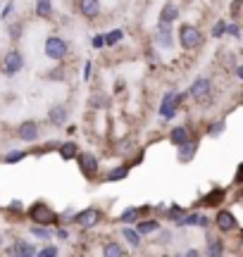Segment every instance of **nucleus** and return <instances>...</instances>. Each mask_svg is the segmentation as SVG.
<instances>
[{
    "instance_id": "f257e3e1",
    "label": "nucleus",
    "mask_w": 243,
    "mask_h": 257,
    "mask_svg": "<svg viewBox=\"0 0 243 257\" xmlns=\"http://www.w3.org/2000/svg\"><path fill=\"white\" fill-rule=\"evenodd\" d=\"M29 219L34 221V224H41V226H50V224L57 221V214L46 202H34V205L29 207Z\"/></svg>"
},
{
    "instance_id": "f03ea898",
    "label": "nucleus",
    "mask_w": 243,
    "mask_h": 257,
    "mask_svg": "<svg viewBox=\"0 0 243 257\" xmlns=\"http://www.w3.org/2000/svg\"><path fill=\"white\" fill-rule=\"evenodd\" d=\"M179 46L184 50H196L203 46V31L193 24H184L179 29Z\"/></svg>"
},
{
    "instance_id": "7ed1b4c3",
    "label": "nucleus",
    "mask_w": 243,
    "mask_h": 257,
    "mask_svg": "<svg viewBox=\"0 0 243 257\" xmlns=\"http://www.w3.org/2000/svg\"><path fill=\"white\" fill-rule=\"evenodd\" d=\"M46 55L50 57V60H65L67 53H69V46H67L65 38L60 36H48L46 38Z\"/></svg>"
},
{
    "instance_id": "20e7f679",
    "label": "nucleus",
    "mask_w": 243,
    "mask_h": 257,
    "mask_svg": "<svg viewBox=\"0 0 243 257\" xmlns=\"http://www.w3.org/2000/svg\"><path fill=\"white\" fill-rule=\"evenodd\" d=\"M72 219H74L81 229H93V226L100 224L103 214H100L98 207H86V210H81V212H74V217H72Z\"/></svg>"
},
{
    "instance_id": "39448f33",
    "label": "nucleus",
    "mask_w": 243,
    "mask_h": 257,
    "mask_svg": "<svg viewBox=\"0 0 243 257\" xmlns=\"http://www.w3.org/2000/svg\"><path fill=\"white\" fill-rule=\"evenodd\" d=\"M181 100H186V93H167V95H165V100H162V105H160V117H165V119H174L177 107L181 105Z\"/></svg>"
},
{
    "instance_id": "423d86ee",
    "label": "nucleus",
    "mask_w": 243,
    "mask_h": 257,
    "mask_svg": "<svg viewBox=\"0 0 243 257\" xmlns=\"http://www.w3.org/2000/svg\"><path fill=\"white\" fill-rule=\"evenodd\" d=\"M74 160L79 162L81 174L88 176V179H91V176H95V174H98V169H100V165H98V157H95L93 153H79Z\"/></svg>"
},
{
    "instance_id": "0eeeda50",
    "label": "nucleus",
    "mask_w": 243,
    "mask_h": 257,
    "mask_svg": "<svg viewBox=\"0 0 243 257\" xmlns=\"http://www.w3.org/2000/svg\"><path fill=\"white\" fill-rule=\"evenodd\" d=\"M22 67H24V55H22L19 50H10L8 55H5V60H3V72H5V76L19 74Z\"/></svg>"
},
{
    "instance_id": "6e6552de",
    "label": "nucleus",
    "mask_w": 243,
    "mask_h": 257,
    "mask_svg": "<svg viewBox=\"0 0 243 257\" xmlns=\"http://www.w3.org/2000/svg\"><path fill=\"white\" fill-rule=\"evenodd\" d=\"M215 226L222 231V233H229V231L238 229L236 214L231 210H219V212H217V217H215Z\"/></svg>"
},
{
    "instance_id": "1a4fd4ad",
    "label": "nucleus",
    "mask_w": 243,
    "mask_h": 257,
    "mask_svg": "<svg viewBox=\"0 0 243 257\" xmlns=\"http://www.w3.org/2000/svg\"><path fill=\"white\" fill-rule=\"evenodd\" d=\"M38 134H41V128H38V124L34 119L22 121V124L17 126V136H19V141H24V143H34V141H38Z\"/></svg>"
},
{
    "instance_id": "9d476101",
    "label": "nucleus",
    "mask_w": 243,
    "mask_h": 257,
    "mask_svg": "<svg viewBox=\"0 0 243 257\" xmlns=\"http://www.w3.org/2000/svg\"><path fill=\"white\" fill-rule=\"evenodd\" d=\"M210 91H212V83H210V79H207V76H198L196 81H193V86H191L188 95H193V98L200 102V100H205L207 95H210Z\"/></svg>"
},
{
    "instance_id": "9b49d317",
    "label": "nucleus",
    "mask_w": 243,
    "mask_h": 257,
    "mask_svg": "<svg viewBox=\"0 0 243 257\" xmlns=\"http://www.w3.org/2000/svg\"><path fill=\"white\" fill-rule=\"evenodd\" d=\"M8 257H36V250L27 240H15L8 248Z\"/></svg>"
},
{
    "instance_id": "f8f14e48",
    "label": "nucleus",
    "mask_w": 243,
    "mask_h": 257,
    "mask_svg": "<svg viewBox=\"0 0 243 257\" xmlns=\"http://www.w3.org/2000/svg\"><path fill=\"white\" fill-rule=\"evenodd\" d=\"M177 224L179 226H203V229H207L210 219H207L203 212H193V214H188V217H179Z\"/></svg>"
},
{
    "instance_id": "ddd939ff",
    "label": "nucleus",
    "mask_w": 243,
    "mask_h": 257,
    "mask_svg": "<svg viewBox=\"0 0 243 257\" xmlns=\"http://www.w3.org/2000/svg\"><path fill=\"white\" fill-rule=\"evenodd\" d=\"M79 12L86 19H95L100 15V0H79Z\"/></svg>"
},
{
    "instance_id": "4468645a",
    "label": "nucleus",
    "mask_w": 243,
    "mask_h": 257,
    "mask_svg": "<svg viewBox=\"0 0 243 257\" xmlns=\"http://www.w3.org/2000/svg\"><path fill=\"white\" fill-rule=\"evenodd\" d=\"M155 41H158V46H162V48H172V24L160 22L158 31H155Z\"/></svg>"
},
{
    "instance_id": "2eb2a0df",
    "label": "nucleus",
    "mask_w": 243,
    "mask_h": 257,
    "mask_svg": "<svg viewBox=\"0 0 243 257\" xmlns=\"http://www.w3.org/2000/svg\"><path fill=\"white\" fill-rule=\"evenodd\" d=\"M48 119H50V124H55V126H65L67 107L65 105H53V107L48 110Z\"/></svg>"
},
{
    "instance_id": "dca6fc26",
    "label": "nucleus",
    "mask_w": 243,
    "mask_h": 257,
    "mask_svg": "<svg viewBox=\"0 0 243 257\" xmlns=\"http://www.w3.org/2000/svg\"><path fill=\"white\" fill-rule=\"evenodd\" d=\"M169 141H172V146H184V143H188L191 141V131H188L186 126H174L172 131H169Z\"/></svg>"
},
{
    "instance_id": "f3484780",
    "label": "nucleus",
    "mask_w": 243,
    "mask_h": 257,
    "mask_svg": "<svg viewBox=\"0 0 243 257\" xmlns=\"http://www.w3.org/2000/svg\"><path fill=\"white\" fill-rule=\"evenodd\" d=\"M198 150V143L191 138L188 143H184V146H179V162H188V160H193V155H196Z\"/></svg>"
},
{
    "instance_id": "a211bd4d",
    "label": "nucleus",
    "mask_w": 243,
    "mask_h": 257,
    "mask_svg": "<svg viewBox=\"0 0 243 257\" xmlns=\"http://www.w3.org/2000/svg\"><path fill=\"white\" fill-rule=\"evenodd\" d=\"M103 257H127V250L117 240H107L103 245Z\"/></svg>"
},
{
    "instance_id": "6ab92c4d",
    "label": "nucleus",
    "mask_w": 243,
    "mask_h": 257,
    "mask_svg": "<svg viewBox=\"0 0 243 257\" xmlns=\"http://www.w3.org/2000/svg\"><path fill=\"white\" fill-rule=\"evenodd\" d=\"M177 17H179V8L174 3H167V5L162 8V12H160V22H165V24L177 22Z\"/></svg>"
},
{
    "instance_id": "aec40b11",
    "label": "nucleus",
    "mask_w": 243,
    "mask_h": 257,
    "mask_svg": "<svg viewBox=\"0 0 243 257\" xmlns=\"http://www.w3.org/2000/svg\"><path fill=\"white\" fill-rule=\"evenodd\" d=\"M224 255V243L219 238H207V257H222Z\"/></svg>"
},
{
    "instance_id": "412c9836",
    "label": "nucleus",
    "mask_w": 243,
    "mask_h": 257,
    "mask_svg": "<svg viewBox=\"0 0 243 257\" xmlns=\"http://www.w3.org/2000/svg\"><path fill=\"white\" fill-rule=\"evenodd\" d=\"M76 155H79V148H76V143L67 141V143H62V146H60V157H62V160H74Z\"/></svg>"
},
{
    "instance_id": "4be33fe9",
    "label": "nucleus",
    "mask_w": 243,
    "mask_h": 257,
    "mask_svg": "<svg viewBox=\"0 0 243 257\" xmlns=\"http://www.w3.org/2000/svg\"><path fill=\"white\" fill-rule=\"evenodd\" d=\"M158 229H160V221L148 219V221H139L136 233H139V236H148V233H153V231H158Z\"/></svg>"
},
{
    "instance_id": "5701e85b",
    "label": "nucleus",
    "mask_w": 243,
    "mask_h": 257,
    "mask_svg": "<svg viewBox=\"0 0 243 257\" xmlns=\"http://www.w3.org/2000/svg\"><path fill=\"white\" fill-rule=\"evenodd\" d=\"M53 15V0H38L36 3V17L48 19Z\"/></svg>"
},
{
    "instance_id": "b1692460",
    "label": "nucleus",
    "mask_w": 243,
    "mask_h": 257,
    "mask_svg": "<svg viewBox=\"0 0 243 257\" xmlns=\"http://www.w3.org/2000/svg\"><path fill=\"white\" fill-rule=\"evenodd\" d=\"M122 236H124V240L129 243L131 248H139V245H141V236L136 233V229H131V226H124Z\"/></svg>"
},
{
    "instance_id": "393cba45",
    "label": "nucleus",
    "mask_w": 243,
    "mask_h": 257,
    "mask_svg": "<svg viewBox=\"0 0 243 257\" xmlns=\"http://www.w3.org/2000/svg\"><path fill=\"white\" fill-rule=\"evenodd\" d=\"M124 176H129V167H114V169H110L107 172V176H105V181H122Z\"/></svg>"
},
{
    "instance_id": "a878e982",
    "label": "nucleus",
    "mask_w": 243,
    "mask_h": 257,
    "mask_svg": "<svg viewBox=\"0 0 243 257\" xmlns=\"http://www.w3.org/2000/svg\"><path fill=\"white\" fill-rule=\"evenodd\" d=\"M139 207H129V210H124L119 214V221L122 224H134V221H139Z\"/></svg>"
},
{
    "instance_id": "bb28decb",
    "label": "nucleus",
    "mask_w": 243,
    "mask_h": 257,
    "mask_svg": "<svg viewBox=\"0 0 243 257\" xmlns=\"http://www.w3.org/2000/svg\"><path fill=\"white\" fill-rule=\"evenodd\" d=\"M31 233L41 240H48L50 236H53V231L48 229V226H41V224H34V226H31Z\"/></svg>"
},
{
    "instance_id": "cd10ccee",
    "label": "nucleus",
    "mask_w": 243,
    "mask_h": 257,
    "mask_svg": "<svg viewBox=\"0 0 243 257\" xmlns=\"http://www.w3.org/2000/svg\"><path fill=\"white\" fill-rule=\"evenodd\" d=\"M24 157H27V153H24V150H10L3 160H5V165H15V162H22Z\"/></svg>"
},
{
    "instance_id": "c85d7f7f",
    "label": "nucleus",
    "mask_w": 243,
    "mask_h": 257,
    "mask_svg": "<svg viewBox=\"0 0 243 257\" xmlns=\"http://www.w3.org/2000/svg\"><path fill=\"white\" fill-rule=\"evenodd\" d=\"M105 46H117L122 38H124V34H122L119 29H114V31H110V34H105Z\"/></svg>"
},
{
    "instance_id": "c756f323",
    "label": "nucleus",
    "mask_w": 243,
    "mask_h": 257,
    "mask_svg": "<svg viewBox=\"0 0 243 257\" xmlns=\"http://www.w3.org/2000/svg\"><path fill=\"white\" fill-rule=\"evenodd\" d=\"M226 24H229V22L219 19L215 27H212V36H215V38H222V36H224V34H226Z\"/></svg>"
},
{
    "instance_id": "7c9ffc66",
    "label": "nucleus",
    "mask_w": 243,
    "mask_h": 257,
    "mask_svg": "<svg viewBox=\"0 0 243 257\" xmlns=\"http://www.w3.org/2000/svg\"><path fill=\"white\" fill-rule=\"evenodd\" d=\"M57 252H60V250H57L55 245H46L41 252H36V257H57Z\"/></svg>"
},
{
    "instance_id": "2f4dec72",
    "label": "nucleus",
    "mask_w": 243,
    "mask_h": 257,
    "mask_svg": "<svg viewBox=\"0 0 243 257\" xmlns=\"http://www.w3.org/2000/svg\"><path fill=\"white\" fill-rule=\"evenodd\" d=\"M222 131H224V119H219L217 124H212V126H210V136H219Z\"/></svg>"
},
{
    "instance_id": "473e14b6",
    "label": "nucleus",
    "mask_w": 243,
    "mask_h": 257,
    "mask_svg": "<svg viewBox=\"0 0 243 257\" xmlns=\"http://www.w3.org/2000/svg\"><path fill=\"white\" fill-rule=\"evenodd\" d=\"M226 34H231V36L238 38V34H241V31H238V24H236V22H231V24H226Z\"/></svg>"
},
{
    "instance_id": "72a5a7b5",
    "label": "nucleus",
    "mask_w": 243,
    "mask_h": 257,
    "mask_svg": "<svg viewBox=\"0 0 243 257\" xmlns=\"http://www.w3.org/2000/svg\"><path fill=\"white\" fill-rule=\"evenodd\" d=\"M105 100H107V98H103V95H95V98H93V105H95V107H107L110 102H105Z\"/></svg>"
},
{
    "instance_id": "f704fd0d",
    "label": "nucleus",
    "mask_w": 243,
    "mask_h": 257,
    "mask_svg": "<svg viewBox=\"0 0 243 257\" xmlns=\"http://www.w3.org/2000/svg\"><path fill=\"white\" fill-rule=\"evenodd\" d=\"M238 12H241V0H234V3H231V15H234V19L238 17Z\"/></svg>"
},
{
    "instance_id": "c9c22d12",
    "label": "nucleus",
    "mask_w": 243,
    "mask_h": 257,
    "mask_svg": "<svg viewBox=\"0 0 243 257\" xmlns=\"http://www.w3.org/2000/svg\"><path fill=\"white\" fill-rule=\"evenodd\" d=\"M48 79H65V72H62V69H55V72L48 74Z\"/></svg>"
},
{
    "instance_id": "e433bc0d",
    "label": "nucleus",
    "mask_w": 243,
    "mask_h": 257,
    "mask_svg": "<svg viewBox=\"0 0 243 257\" xmlns=\"http://www.w3.org/2000/svg\"><path fill=\"white\" fill-rule=\"evenodd\" d=\"M103 46H105V38L103 36H93V48H98V50H100Z\"/></svg>"
},
{
    "instance_id": "4c0bfd02",
    "label": "nucleus",
    "mask_w": 243,
    "mask_h": 257,
    "mask_svg": "<svg viewBox=\"0 0 243 257\" xmlns=\"http://www.w3.org/2000/svg\"><path fill=\"white\" fill-rule=\"evenodd\" d=\"M179 217H181V210H179V207H172V210H169V219H179Z\"/></svg>"
},
{
    "instance_id": "58836bf2",
    "label": "nucleus",
    "mask_w": 243,
    "mask_h": 257,
    "mask_svg": "<svg viewBox=\"0 0 243 257\" xmlns=\"http://www.w3.org/2000/svg\"><path fill=\"white\" fill-rule=\"evenodd\" d=\"M19 34H22V27H19V24H17V27H10V36H15V38H17Z\"/></svg>"
},
{
    "instance_id": "ea45409f",
    "label": "nucleus",
    "mask_w": 243,
    "mask_h": 257,
    "mask_svg": "<svg viewBox=\"0 0 243 257\" xmlns=\"http://www.w3.org/2000/svg\"><path fill=\"white\" fill-rule=\"evenodd\" d=\"M88 76H91V62H86L84 67V81H88Z\"/></svg>"
},
{
    "instance_id": "a19ab883",
    "label": "nucleus",
    "mask_w": 243,
    "mask_h": 257,
    "mask_svg": "<svg viewBox=\"0 0 243 257\" xmlns=\"http://www.w3.org/2000/svg\"><path fill=\"white\" fill-rule=\"evenodd\" d=\"M184 257H200V252H198V250H186Z\"/></svg>"
},
{
    "instance_id": "79ce46f5",
    "label": "nucleus",
    "mask_w": 243,
    "mask_h": 257,
    "mask_svg": "<svg viewBox=\"0 0 243 257\" xmlns=\"http://www.w3.org/2000/svg\"><path fill=\"white\" fill-rule=\"evenodd\" d=\"M12 5H15V3H8V8H5V12H3V19H5V17L10 15V10H12Z\"/></svg>"
},
{
    "instance_id": "37998d69",
    "label": "nucleus",
    "mask_w": 243,
    "mask_h": 257,
    "mask_svg": "<svg viewBox=\"0 0 243 257\" xmlns=\"http://www.w3.org/2000/svg\"><path fill=\"white\" fill-rule=\"evenodd\" d=\"M0 245H3V233H0Z\"/></svg>"
}]
</instances>
